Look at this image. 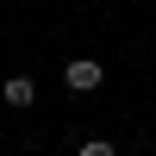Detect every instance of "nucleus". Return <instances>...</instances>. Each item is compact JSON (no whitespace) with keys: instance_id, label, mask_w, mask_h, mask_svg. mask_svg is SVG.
Here are the masks:
<instances>
[{"instance_id":"2","label":"nucleus","mask_w":156,"mask_h":156,"mask_svg":"<svg viewBox=\"0 0 156 156\" xmlns=\"http://www.w3.org/2000/svg\"><path fill=\"white\" fill-rule=\"evenodd\" d=\"M0 100H6V106H19V112H25V106H31V100H37V87H31V75H12V81L0 87Z\"/></svg>"},{"instance_id":"3","label":"nucleus","mask_w":156,"mask_h":156,"mask_svg":"<svg viewBox=\"0 0 156 156\" xmlns=\"http://www.w3.org/2000/svg\"><path fill=\"white\" fill-rule=\"evenodd\" d=\"M75 156H119V150H112V144H106V137H87V144H81V150H75Z\"/></svg>"},{"instance_id":"1","label":"nucleus","mask_w":156,"mask_h":156,"mask_svg":"<svg viewBox=\"0 0 156 156\" xmlns=\"http://www.w3.org/2000/svg\"><path fill=\"white\" fill-rule=\"evenodd\" d=\"M62 81H69L75 94H94V87H100V62H94V56H75L69 69H62Z\"/></svg>"}]
</instances>
